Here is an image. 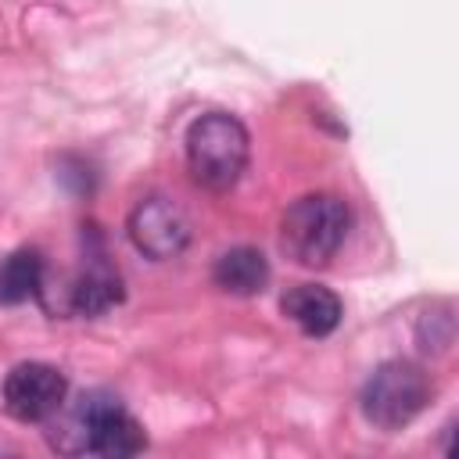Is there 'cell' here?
Returning a JSON list of instances; mask_svg holds the SVG:
<instances>
[{
    "label": "cell",
    "mask_w": 459,
    "mask_h": 459,
    "mask_svg": "<svg viewBox=\"0 0 459 459\" xmlns=\"http://www.w3.org/2000/svg\"><path fill=\"white\" fill-rule=\"evenodd\" d=\"M351 212L337 194H305L280 219V251L301 269H323L348 240Z\"/></svg>",
    "instance_id": "obj_3"
},
{
    "label": "cell",
    "mask_w": 459,
    "mask_h": 459,
    "mask_svg": "<svg viewBox=\"0 0 459 459\" xmlns=\"http://www.w3.org/2000/svg\"><path fill=\"white\" fill-rule=\"evenodd\" d=\"M430 391H434V384L416 362L387 359L366 377L359 405H362L366 423L391 434V430H402L405 423H412L427 409Z\"/></svg>",
    "instance_id": "obj_4"
},
{
    "label": "cell",
    "mask_w": 459,
    "mask_h": 459,
    "mask_svg": "<svg viewBox=\"0 0 459 459\" xmlns=\"http://www.w3.org/2000/svg\"><path fill=\"white\" fill-rule=\"evenodd\" d=\"M212 280H215V287L226 290V294L255 298V294H262L265 283H269V262H265V255H262L258 247L240 244V247H230V251H222V255L215 258Z\"/></svg>",
    "instance_id": "obj_9"
},
{
    "label": "cell",
    "mask_w": 459,
    "mask_h": 459,
    "mask_svg": "<svg viewBox=\"0 0 459 459\" xmlns=\"http://www.w3.org/2000/svg\"><path fill=\"white\" fill-rule=\"evenodd\" d=\"M68 398V380L50 362H18L0 387V402L18 423H47Z\"/></svg>",
    "instance_id": "obj_6"
},
{
    "label": "cell",
    "mask_w": 459,
    "mask_h": 459,
    "mask_svg": "<svg viewBox=\"0 0 459 459\" xmlns=\"http://www.w3.org/2000/svg\"><path fill=\"white\" fill-rule=\"evenodd\" d=\"M47 280V262L36 247H18L7 258H0V305H22L29 298H39Z\"/></svg>",
    "instance_id": "obj_10"
},
{
    "label": "cell",
    "mask_w": 459,
    "mask_h": 459,
    "mask_svg": "<svg viewBox=\"0 0 459 459\" xmlns=\"http://www.w3.org/2000/svg\"><path fill=\"white\" fill-rule=\"evenodd\" d=\"M39 301L50 312H57V316L93 319V316H104L108 308H115L122 301V276L108 262L104 251H86L82 265L72 276H65L57 287H47L43 283Z\"/></svg>",
    "instance_id": "obj_5"
},
{
    "label": "cell",
    "mask_w": 459,
    "mask_h": 459,
    "mask_svg": "<svg viewBox=\"0 0 459 459\" xmlns=\"http://www.w3.org/2000/svg\"><path fill=\"white\" fill-rule=\"evenodd\" d=\"M283 319H290L305 337H330L341 326L344 305L341 298L323 283H294L280 298Z\"/></svg>",
    "instance_id": "obj_8"
},
{
    "label": "cell",
    "mask_w": 459,
    "mask_h": 459,
    "mask_svg": "<svg viewBox=\"0 0 459 459\" xmlns=\"http://www.w3.org/2000/svg\"><path fill=\"white\" fill-rule=\"evenodd\" d=\"M251 158V136L230 111L197 115L186 129V169L197 186L226 194L240 183Z\"/></svg>",
    "instance_id": "obj_2"
},
{
    "label": "cell",
    "mask_w": 459,
    "mask_h": 459,
    "mask_svg": "<svg viewBox=\"0 0 459 459\" xmlns=\"http://www.w3.org/2000/svg\"><path fill=\"white\" fill-rule=\"evenodd\" d=\"M47 423L50 445L65 455H136L147 448V434L136 423V416L108 391H82L72 405L65 402Z\"/></svg>",
    "instance_id": "obj_1"
},
{
    "label": "cell",
    "mask_w": 459,
    "mask_h": 459,
    "mask_svg": "<svg viewBox=\"0 0 459 459\" xmlns=\"http://www.w3.org/2000/svg\"><path fill=\"white\" fill-rule=\"evenodd\" d=\"M129 240L140 255L154 258V262H169L176 255L186 251L190 244V219L183 212V204H176L165 194H151L143 197L133 212H129Z\"/></svg>",
    "instance_id": "obj_7"
}]
</instances>
